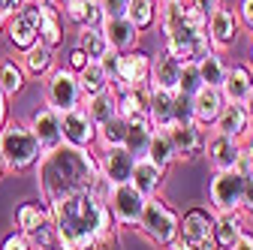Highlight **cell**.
<instances>
[{
  "label": "cell",
  "mask_w": 253,
  "mask_h": 250,
  "mask_svg": "<svg viewBox=\"0 0 253 250\" xmlns=\"http://www.w3.org/2000/svg\"><path fill=\"white\" fill-rule=\"evenodd\" d=\"M54 3H63V0H54Z\"/></svg>",
  "instance_id": "cell-57"
},
{
  "label": "cell",
  "mask_w": 253,
  "mask_h": 250,
  "mask_svg": "<svg viewBox=\"0 0 253 250\" xmlns=\"http://www.w3.org/2000/svg\"><path fill=\"white\" fill-rule=\"evenodd\" d=\"M76 76H79V84H82V93H84V97H93V93L112 87V79H109V73L103 70L100 60H87V67L79 70Z\"/></svg>",
  "instance_id": "cell-33"
},
{
  "label": "cell",
  "mask_w": 253,
  "mask_h": 250,
  "mask_svg": "<svg viewBox=\"0 0 253 250\" xmlns=\"http://www.w3.org/2000/svg\"><path fill=\"white\" fill-rule=\"evenodd\" d=\"M178 223H181V214L166 205L160 196H151L145 202V211H142V220H139V232L148 235L154 244L160 247H169L175 238H178Z\"/></svg>",
  "instance_id": "cell-5"
},
{
  "label": "cell",
  "mask_w": 253,
  "mask_h": 250,
  "mask_svg": "<svg viewBox=\"0 0 253 250\" xmlns=\"http://www.w3.org/2000/svg\"><path fill=\"white\" fill-rule=\"evenodd\" d=\"M151 136H154V127L148 118H136V121H126V136H124V148L133 154V160H142L148 154V145H151Z\"/></svg>",
  "instance_id": "cell-28"
},
{
  "label": "cell",
  "mask_w": 253,
  "mask_h": 250,
  "mask_svg": "<svg viewBox=\"0 0 253 250\" xmlns=\"http://www.w3.org/2000/svg\"><path fill=\"white\" fill-rule=\"evenodd\" d=\"M97 160H100V175L109 178L112 187H115V184H126V181H130V175H133V166H136L133 154L126 151L124 145L103 148V151L97 154Z\"/></svg>",
  "instance_id": "cell-14"
},
{
  "label": "cell",
  "mask_w": 253,
  "mask_h": 250,
  "mask_svg": "<svg viewBox=\"0 0 253 250\" xmlns=\"http://www.w3.org/2000/svg\"><path fill=\"white\" fill-rule=\"evenodd\" d=\"M48 217L54 226L57 250H87L90 244H97L100 238H106L118 229L109 205L103 199H97L90 190L51 202Z\"/></svg>",
  "instance_id": "cell-1"
},
{
  "label": "cell",
  "mask_w": 253,
  "mask_h": 250,
  "mask_svg": "<svg viewBox=\"0 0 253 250\" xmlns=\"http://www.w3.org/2000/svg\"><path fill=\"white\" fill-rule=\"evenodd\" d=\"M166 133H169V142H172V151H175V160H193L205 151L208 136L199 124H172Z\"/></svg>",
  "instance_id": "cell-13"
},
{
  "label": "cell",
  "mask_w": 253,
  "mask_h": 250,
  "mask_svg": "<svg viewBox=\"0 0 253 250\" xmlns=\"http://www.w3.org/2000/svg\"><path fill=\"white\" fill-rule=\"evenodd\" d=\"M238 139H229V136H220V133H211L205 139V157L211 163L214 172H226V169H235L238 163Z\"/></svg>",
  "instance_id": "cell-18"
},
{
  "label": "cell",
  "mask_w": 253,
  "mask_h": 250,
  "mask_svg": "<svg viewBox=\"0 0 253 250\" xmlns=\"http://www.w3.org/2000/svg\"><path fill=\"white\" fill-rule=\"evenodd\" d=\"M6 37L12 42V48H18L21 54L40 42V3L27 0L21 9H15L9 18H6Z\"/></svg>",
  "instance_id": "cell-10"
},
{
  "label": "cell",
  "mask_w": 253,
  "mask_h": 250,
  "mask_svg": "<svg viewBox=\"0 0 253 250\" xmlns=\"http://www.w3.org/2000/svg\"><path fill=\"white\" fill-rule=\"evenodd\" d=\"M82 100H84V93H82L79 76L70 67H54L45 79V106H51L57 115H63L70 109H79Z\"/></svg>",
  "instance_id": "cell-6"
},
{
  "label": "cell",
  "mask_w": 253,
  "mask_h": 250,
  "mask_svg": "<svg viewBox=\"0 0 253 250\" xmlns=\"http://www.w3.org/2000/svg\"><path fill=\"white\" fill-rule=\"evenodd\" d=\"M6 175V160H3V154H0V178Z\"/></svg>",
  "instance_id": "cell-54"
},
{
  "label": "cell",
  "mask_w": 253,
  "mask_h": 250,
  "mask_svg": "<svg viewBox=\"0 0 253 250\" xmlns=\"http://www.w3.org/2000/svg\"><path fill=\"white\" fill-rule=\"evenodd\" d=\"M60 133H63V142L67 145L93 148V142H97V124L90 121L84 106H79V109H70V112L60 115Z\"/></svg>",
  "instance_id": "cell-12"
},
{
  "label": "cell",
  "mask_w": 253,
  "mask_h": 250,
  "mask_svg": "<svg viewBox=\"0 0 253 250\" xmlns=\"http://www.w3.org/2000/svg\"><path fill=\"white\" fill-rule=\"evenodd\" d=\"M106 18H126V9H130V0H97Z\"/></svg>",
  "instance_id": "cell-42"
},
{
  "label": "cell",
  "mask_w": 253,
  "mask_h": 250,
  "mask_svg": "<svg viewBox=\"0 0 253 250\" xmlns=\"http://www.w3.org/2000/svg\"><path fill=\"white\" fill-rule=\"evenodd\" d=\"M244 232V223H241V214L238 211H217L214 214V241H217V250H229Z\"/></svg>",
  "instance_id": "cell-24"
},
{
  "label": "cell",
  "mask_w": 253,
  "mask_h": 250,
  "mask_svg": "<svg viewBox=\"0 0 253 250\" xmlns=\"http://www.w3.org/2000/svg\"><path fill=\"white\" fill-rule=\"evenodd\" d=\"M0 154L6 160V172H27L40 163L42 148L27 121H6V127L0 130Z\"/></svg>",
  "instance_id": "cell-4"
},
{
  "label": "cell",
  "mask_w": 253,
  "mask_h": 250,
  "mask_svg": "<svg viewBox=\"0 0 253 250\" xmlns=\"http://www.w3.org/2000/svg\"><path fill=\"white\" fill-rule=\"evenodd\" d=\"M223 106H226V100H223V93H220V87H202L193 97V121L202 130L214 127V121L220 118Z\"/></svg>",
  "instance_id": "cell-19"
},
{
  "label": "cell",
  "mask_w": 253,
  "mask_h": 250,
  "mask_svg": "<svg viewBox=\"0 0 253 250\" xmlns=\"http://www.w3.org/2000/svg\"><path fill=\"white\" fill-rule=\"evenodd\" d=\"M148 84L145 87H133V90H115L118 93V115L124 121H136V118H148Z\"/></svg>",
  "instance_id": "cell-29"
},
{
  "label": "cell",
  "mask_w": 253,
  "mask_h": 250,
  "mask_svg": "<svg viewBox=\"0 0 253 250\" xmlns=\"http://www.w3.org/2000/svg\"><path fill=\"white\" fill-rule=\"evenodd\" d=\"M0 250H34V247H30L27 235H21V232H12V235H6V238H3Z\"/></svg>",
  "instance_id": "cell-43"
},
{
  "label": "cell",
  "mask_w": 253,
  "mask_h": 250,
  "mask_svg": "<svg viewBox=\"0 0 253 250\" xmlns=\"http://www.w3.org/2000/svg\"><path fill=\"white\" fill-rule=\"evenodd\" d=\"M244 109H247V118H250V127H253V93H250V97H247Z\"/></svg>",
  "instance_id": "cell-53"
},
{
  "label": "cell",
  "mask_w": 253,
  "mask_h": 250,
  "mask_svg": "<svg viewBox=\"0 0 253 250\" xmlns=\"http://www.w3.org/2000/svg\"><path fill=\"white\" fill-rule=\"evenodd\" d=\"M24 82H27V73L21 67V60H15V57L0 60V90L6 93V100L24 90Z\"/></svg>",
  "instance_id": "cell-32"
},
{
  "label": "cell",
  "mask_w": 253,
  "mask_h": 250,
  "mask_svg": "<svg viewBox=\"0 0 253 250\" xmlns=\"http://www.w3.org/2000/svg\"><path fill=\"white\" fill-rule=\"evenodd\" d=\"M229 250H253V235H250V232H241V238H238Z\"/></svg>",
  "instance_id": "cell-52"
},
{
  "label": "cell",
  "mask_w": 253,
  "mask_h": 250,
  "mask_svg": "<svg viewBox=\"0 0 253 250\" xmlns=\"http://www.w3.org/2000/svg\"><path fill=\"white\" fill-rule=\"evenodd\" d=\"M247 130H250V118H247V109L241 103H226L220 118L214 121V133L229 136V139H241Z\"/></svg>",
  "instance_id": "cell-22"
},
{
  "label": "cell",
  "mask_w": 253,
  "mask_h": 250,
  "mask_svg": "<svg viewBox=\"0 0 253 250\" xmlns=\"http://www.w3.org/2000/svg\"><path fill=\"white\" fill-rule=\"evenodd\" d=\"M202 76L196 64H181V79H178V93H187V97H196L202 90Z\"/></svg>",
  "instance_id": "cell-39"
},
{
  "label": "cell",
  "mask_w": 253,
  "mask_h": 250,
  "mask_svg": "<svg viewBox=\"0 0 253 250\" xmlns=\"http://www.w3.org/2000/svg\"><path fill=\"white\" fill-rule=\"evenodd\" d=\"M172 97L175 93L169 90H148V121L154 130H169L175 118H172Z\"/></svg>",
  "instance_id": "cell-27"
},
{
  "label": "cell",
  "mask_w": 253,
  "mask_h": 250,
  "mask_svg": "<svg viewBox=\"0 0 253 250\" xmlns=\"http://www.w3.org/2000/svg\"><path fill=\"white\" fill-rule=\"evenodd\" d=\"M235 15H238V24H244V27L253 30V0H241Z\"/></svg>",
  "instance_id": "cell-45"
},
{
  "label": "cell",
  "mask_w": 253,
  "mask_h": 250,
  "mask_svg": "<svg viewBox=\"0 0 253 250\" xmlns=\"http://www.w3.org/2000/svg\"><path fill=\"white\" fill-rule=\"evenodd\" d=\"M87 6H90V0H63V9H67V18L73 24H84V15H87Z\"/></svg>",
  "instance_id": "cell-41"
},
{
  "label": "cell",
  "mask_w": 253,
  "mask_h": 250,
  "mask_svg": "<svg viewBox=\"0 0 253 250\" xmlns=\"http://www.w3.org/2000/svg\"><path fill=\"white\" fill-rule=\"evenodd\" d=\"M76 48H82L87 60H103L112 51L106 37H103V27H79V45Z\"/></svg>",
  "instance_id": "cell-34"
},
{
  "label": "cell",
  "mask_w": 253,
  "mask_h": 250,
  "mask_svg": "<svg viewBox=\"0 0 253 250\" xmlns=\"http://www.w3.org/2000/svg\"><path fill=\"white\" fill-rule=\"evenodd\" d=\"M27 127L34 130V136H37V142H40L42 154H45V151H51V148H57V145H63V133H60V115H57L51 106H40L34 115H30Z\"/></svg>",
  "instance_id": "cell-15"
},
{
  "label": "cell",
  "mask_w": 253,
  "mask_h": 250,
  "mask_svg": "<svg viewBox=\"0 0 253 250\" xmlns=\"http://www.w3.org/2000/svg\"><path fill=\"white\" fill-rule=\"evenodd\" d=\"M34 172H37L40 199L45 205H51L57 199L90 190V184L100 175V160L90 148H76V145L63 142L42 154Z\"/></svg>",
  "instance_id": "cell-2"
},
{
  "label": "cell",
  "mask_w": 253,
  "mask_h": 250,
  "mask_svg": "<svg viewBox=\"0 0 253 250\" xmlns=\"http://www.w3.org/2000/svg\"><path fill=\"white\" fill-rule=\"evenodd\" d=\"M220 93H223V100L226 103H247V97L253 93V73L247 70V67H232V70H226V76H223V84H220Z\"/></svg>",
  "instance_id": "cell-21"
},
{
  "label": "cell",
  "mask_w": 253,
  "mask_h": 250,
  "mask_svg": "<svg viewBox=\"0 0 253 250\" xmlns=\"http://www.w3.org/2000/svg\"><path fill=\"white\" fill-rule=\"evenodd\" d=\"M6 121H9V100H6V93L0 90V130L6 127Z\"/></svg>",
  "instance_id": "cell-51"
},
{
  "label": "cell",
  "mask_w": 253,
  "mask_h": 250,
  "mask_svg": "<svg viewBox=\"0 0 253 250\" xmlns=\"http://www.w3.org/2000/svg\"><path fill=\"white\" fill-rule=\"evenodd\" d=\"M196 67H199V76H202V84H205V87H220V84H223L226 70H229V67L223 64V57H220L214 48L199 60Z\"/></svg>",
  "instance_id": "cell-36"
},
{
  "label": "cell",
  "mask_w": 253,
  "mask_h": 250,
  "mask_svg": "<svg viewBox=\"0 0 253 250\" xmlns=\"http://www.w3.org/2000/svg\"><path fill=\"white\" fill-rule=\"evenodd\" d=\"M27 3V0H0V15H3V18H9L15 9H21Z\"/></svg>",
  "instance_id": "cell-48"
},
{
  "label": "cell",
  "mask_w": 253,
  "mask_h": 250,
  "mask_svg": "<svg viewBox=\"0 0 253 250\" xmlns=\"http://www.w3.org/2000/svg\"><path fill=\"white\" fill-rule=\"evenodd\" d=\"M148 73H151V54H148V51H142V48L121 51V54L115 57L112 87H115V90L145 87V84H148Z\"/></svg>",
  "instance_id": "cell-7"
},
{
  "label": "cell",
  "mask_w": 253,
  "mask_h": 250,
  "mask_svg": "<svg viewBox=\"0 0 253 250\" xmlns=\"http://www.w3.org/2000/svg\"><path fill=\"white\" fill-rule=\"evenodd\" d=\"M40 42L57 48L63 42V18L57 3H40Z\"/></svg>",
  "instance_id": "cell-26"
},
{
  "label": "cell",
  "mask_w": 253,
  "mask_h": 250,
  "mask_svg": "<svg viewBox=\"0 0 253 250\" xmlns=\"http://www.w3.org/2000/svg\"><path fill=\"white\" fill-rule=\"evenodd\" d=\"M244 175L235 169L226 172H214L211 184H208V199L214 205V211H238L241 208V193H244Z\"/></svg>",
  "instance_id": "cell-11"
},
{
  "label": "cell",
  "mask_w": 253,
  "mask_h": 250,
  "mask_svg": "<svg viewBox=\"0 0 253 250\" xmlns=\"http://www.w3.org/2000/svg\"><path fill=\"white\" fill-rule=\"evenodd\" d=\"M124 136H126V121L121 115L112 118V121H106L103 127H97V142H103V148L124 145Z\"/></svg>",
  "instance_id": "cell-38"
},
{
  "label": "cell",
  "mask_w": 253,
  "mask_h": 250,
  "mask_svg": "<svg viewBox=\"0 0 253 250\" xmlns=\"http://www.w3.org/2000/svg\"><path fill=\"white\" fill-rule=\"evenodd\" d=\"M82 106L90 115V121L97 124V127H103L106 121L118 118V93H115V87H106L100 93H93V97H84Z\"/></svg>",
  "instance_id": "cell-25"
},
{
  "label": "cell",
  "mask_w": 253,
  "mask_h": 250,
  "mask_svg": "<svg viewBox=\"0 0 253 250\" xmlns=\"http://www.w3.org/2000/svg\"><path fill=\"white\" fill-rule=\"evenodd\" d=\"M178 241L187 250H217L214 214H208L205 208H190L178 223Z\"/></svg>",
  "instance_id": "cell-8"
},
{
  "label": "cell",
  "mask_w": 253,
  "mask_h": 250,
  "mask_svg": "<svg viewBox=\"0 0 253 250\" xmlns=\"http://www.w3.org/2000/svg\"><path fill=\"white\" fill-rule=\"evenodd\" d=\"M157 12H160V3H157V0H130L126 18H130L136 24V30L142 34V30H148V27L157 24Z\"/></svg>",
  "instance_id": "cell-37"
},
{
  "label": "cell",
  "mask_w": 253,
  "mask_h": 250,
  "mask_svg": "<svg viewBox=\"0 0 253 250\" xmlns=\"http://www.w3.org/2000/svg\"><path fill=\"white\" fill-rule=\"evenodd\" d=\"M178 79H181V60H175L166 48L151 54V73H148V87L154 90H178Z\"/></svg>",
  "instance_id": "cell-17"
},
{
  "label": "cell",
  "mask_w": 253,
  "mask_h": 250,
  "mask_svg": "<svg viewBox=\"0 0 253 250\" xmlns=\"http://www.w3.org/2000/svg\"><path fill=\"white\" fill-rule=\"evenodd\" d=\"M163 169L160 166H154L148 157H142V160H136V166H133V175H130V184L136 187V190L145 196V199H151V196H157L160 193V187H163Z\"/></svg>",
  "instance_id": "cell-23"
},
{
  "label": "cell",
  "mask_w": 253,
  "mask_h": 250,
  "mask_svg": "<svg viewBox=\"0 0 253 250\" xmlns=\"http://www.w3.org/2000/svg\"><path fill=\"white\" fill-rule=\"evenodd\" d=\"M145 196L136 190V187L126 181V184H115L112 193H109V211H112V220L118 229H130V226H139L142 220V211H145Z\"/></svg>",
  "instance_id": "cell-9"
},
{
  "label": "cell",
  "mask_w": 253,
  "mask_h": 250,
  "mask_svg": "<svg viewBox=\"0 0 253 250\" xmlns=\"http://www.w3.org/2000/svg\"><path fill=\"white\" fill-rule=\"evenodd\" d=\"M205 24L208 18L190 0H166V3H160V30L166 40V51L181 64H199L211 51Z\"/></svg>",
  "instance_id": "cell-3"
},
{
  "label": "cell",
  "mask_w": 253,
  "mask_h": 250,
  "mask_svg": "<svg viewBox=\"0 0 253 250\" xmlns=\"http://www.w3.org/2000/svg\"><path fill=\"white\" fill-rule=\"evenodd\" d=\"M145 157L154 163V166H160L163 172L175 163V151H172V142H169V133L166 130H154L151 136V145H148V154Z\"/></svg>",
  "instance_id": "cell-35"
},
{
  "label": "cell",
  "mask_w": 253,
  "mask_h": 250,
  "mask_svg": "<svg viewBox=\"0 0 253 250\" xmlns=\"http://www.w3.org/2000/svg\"><path fill=\"white\" fill-rule=\"evenodd\" d=\"M3 27H6V18H3V15H0V34H3Z\"/></svg>",
  "instance_id": "cell-55"
},
{
  "label": "cell",
  "mask_w": 253,
  "mask_h": 250,
  "mask_svg": "<svg viewBox=\"0 0 253 250\" xmlns=\"http://www.w3.org/2000/svg\"><path fill=\"white\" fill-rule=\"evenodd\" d=\"M172 118H175V124H196L193 121V97L175 90V97H172Z\"/></svg>",
  "instance_id": "cell-40"
},
{
  "label": "cell",
  "mask_w": 253,
  "mask_h": 250,
  "mask_svg": "<svg viewBox=\"0 0 253 250\" xmlns=\"http://www.w3.org/2000/svg\"><path fill=\"white\" fill-rule=\"evenodd\" d=\"M190 3H193V6H196V9H199L205 18H208V15L217 9V6H223V0H190Z\"/></svg>",
  "instance_id": "cell-46"
},
{
  "label": "cell",
  "mask_w": 253,
  "mask_h": 250,
  "mask_svg": "<svg viewBox=\"0 0 253 250\" xmlns=\"http://www.w3.org/2000/svg\"><path fill=\"white\" fill-rule=\"evenodd\" d=\"M84 67H87L84 51H82V48H73V54H70V70H73V73H79V70H84Z\"/></svg>",
  "instance_id": "cell-47"
},
{
  "label": "cell",
  "mask_w": 253,
  "mask_h": 250,
  "mask_svg": "<svg viewBox=\"0 0 253 250\" xmlns=\"http://www.w3.org/2000/svg\"><path fill=\"white\" fill-rule=\"evenodd\" d=\"M205 30H208L211 48H229V45L235 42V37H238V15H235V9L217 6V9L208 15Z\"/></svg>",
  "instance_id": "cell-16"
},
{
  "label": "cell",
  "mask_w": 253,
  "mask_h": 250,
  "mask_svg": "<svg viewBox=\"0 0 253 250\" xmlns=\"http://www.w3.org/2000/svg\"><path fill=\"white\" fill-rule=\"evenodd\" d=\"M87 250H118V235L112 232V235H106V238H100L97 244H90Z\"/></svg>",
  "instance_id": "cell-49"
},
{
  "label": "cell",
  "mask_w": 253,
  "mask_h": 250,
  "mask_svg": "<svg viewBox=\"0 0 253 250\" xmlns=\"http://www.w3.org/2000/svg\"><path fill=\"white\" fill-rule=\"evenodd\" d=\"M103 37H106L109 48L121 54V51L136 48L139 30H136V24H133L130 18H106V21H103Z\"/></svg>",
  "instance_id": "cell-20"
},
{
  "label": "cell",
  "mask_w": 253,
  "mask_h": 250,
  "mask_svg": "<svg viewBox=\"0 0 253 250\" xmlns=\"http://www.w3.org/2000/svg\"><path fill=\"white\" fill-rule=\"evenodd\" d=\"M238 148H241V154H247V157L253 160V127H250V130L238 139Z\"/></svg>",
  "instance_id": "cell-50"
},
{
  "label": "cell",
  "mask_w": 253,
  "mask_h": 250,
  "mask_svg": "<svg viewBox=\"0 0 253 250\" xmlns=\"http://www.w3.org/2000/svg\"><path fill=\"white\" fill-rule=\"evenodd\" d=\"M45 220H48V205L45 202H21L15 208V232H21V235H30Z\"/></svg>",
  "instance_id": "cell-30"
},
{
  "label": "cell",
  "mask_w": 253,
  "mask_h": 250,
  "mask_svg": "<svg viewBox=\"0 0 253 250\" xmlns=\"http://www.w3.org/2000/svg\"><path fill=\"white\" fill-rule=\"evenodd\" d=\"M21 67H24V73H30V76H48V73L54 70V48H48V45H42V42L30 45V48L24 51V57H21Z\"/></svg>",
  "instance_id": "cell-31"
},
{
  "label": "cell",
  "mask_w": 253,
  "mask_h": 250,
  "mask_svg": "<svg viewBox=\"0 0 253 250\" xmlns=\"http://www.w3.org/2000/svg\"><path fill=\"white\" fill-rule=\"evenodd\" d=\"M250 64H253V42H250Z\"/></svg>",
  "instance_id": "cell-56"
},
{
  "label": "cell",
  "mask_w": 253,
  "mask_h": 250,
  "mask_svg": "<svg viewBox=\"0 0 253 250\" xmlns=\"http://www.w3.org/2000/svg\"><path fill=\"white\" fill-rule=\"evenodd\" d=\"M238 211L253 217V175H247V181H244V193H241V208Z\"/></svg>",
  "instance_id": "cell-44"
}]
</instances>
